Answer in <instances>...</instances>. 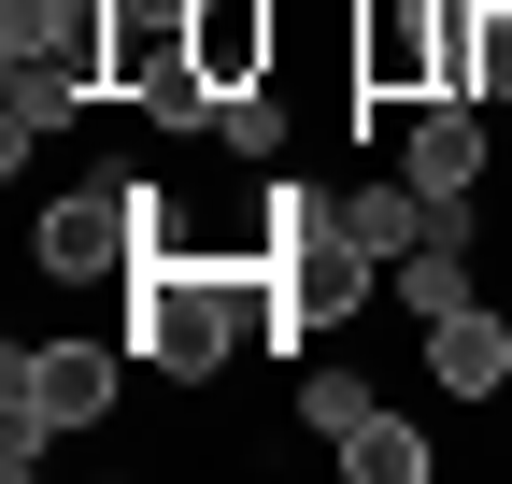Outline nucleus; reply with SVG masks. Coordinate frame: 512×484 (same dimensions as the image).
I'll return each mask as SVG.
<instances>
[{"mask_svg": "<svg viewBox=\"0 0 512 484\" xmlns=\"http://www.w3.org/2000/svg\"><path fill=\"white\" fill-rule=\"evenodd\" d=\"M427 385H456V399H498V385H512V328H498V299H470V314L427 328Z\"/></svg>", "mask_w": 512, "mask_h": 484, "instance_id": "nucleus-8", "label": "nucleus"}, {"mask_svg": "<svg viewBox=\"0 0 512 484\" xmlns=\"http://www.w3.org/2000/svg\"><path fill=\"white\" fill-rule=\"evenodd\" d=\"M299 413L342 442V470H356V484H427V428H413V413H384L356 371H299Z\"/></svg>", "mask_w": 512, "mask_h": 484, "instance_id": "nucleus-3", "label": "nucleus"}, {"mask_svg": "<svg viewBox=\"0 0 512 484\" xmlns=\"http://www.w3.org/2000/svg\"><path fill=\"white\" fill-rule=\"evenodd\" d=\"M399 171H413L441 214H470V200H484V100H427V114H399Z\"/></svg>", "mask_w": 512, "mask_h": 484, "instance_id": "nucleus-5", "label": "nucleus"}, {"mask_svg": "<svg viewBox=\"0 0 512 484\" xmlns=\"http://www.w3.org/2000/svg\"><path fill=\"white\" fill-rule=\"evenodd\" d=\"M128 257H143V200H128V186H57L43 228H29V271H57V285L128 271Z\"/></svg>", "mask_w": 512, "mask_h": 484, "instance_id": "nucleus-4", "label": "nucleus"}, {"mask_svg": "<svg viewBox=\"0 0 512 484\" xmlns=\"http://www.w3.org/2000/svg\"><path fill=\"white\" fill-rule=\"evenodd\" d=\"M441 100V0H370L356 15V143L370 114H427Z\"/></svg>", "mask_w": 512, "mask_h": 484, "instance_id": "nucleus-2", "label": "nucleus"}, {"mask_svg": "<svg viewBox=\"0 0 512 484\" xmlns=\"http://www.w3.org/2000/svg\"><path fill=\"white\" fill-rule=\"evenodd\" d=\"M484 100H512V0H484Z\"/></svg>", "mask_w": 512, "mask_h": 484, "instance_id": "nucleus-11", "label": "nucleus"}, {"mask_svg": "<svg viewBox=\"0 0 512 484\" xmlns=\"http://www.w3.org/2000/svg\"><path fill=\"white\" fill-rule=\"evenodd\" d=\"M185 57H200L214 86H271L285 15H271V0H200V15H185Z\"/></svg>", "mask_w": 512, "mask_h": 484, "instance_id": "nucleus-6", "label": "nucleus"}, {"mask_svg": "<svg viewBox=\"0 0 512 484\" xmlns=\"http://www.w3.org/2000/svg\"><path fill=\"white\" fill-rule=\"evenodd\" d=\"M214 143H228L242 171H285V100H271V86H228V114H214Z\"/></svg>", "mask_w": 512, "mask_h": 484, "instance_id": "nucleus-10", "label": "nucleus"}, {"mask_svg": "<svg viewBox=\"0 0 512 484\" xmlns=\"http://www.w3.org/2000/svg\"><path fill=\"white\" fill-rule=\"evenodd\" d=\"M342 228L370 242V257H384V271H399V257H413V242H427V228H456V214H441V200L413 186V171H384V186H356V200H342Z\"/></svg>", "mask_w": 512, "mask_h": 484, "instance_id": "nucleus-9", "label": "nucleus"}, {"mask_svg": "<svg viewBox=\"0 0 512 484\" xmlns=\"http://www.w3.org/2000/svg\"><path fill=\"white\" fill-rule=\"evenodd\" d=\"M470 228H484V200H470L456 228H427L413 257H399V314H413V328H441V314H470V299H484V271H470Z\"/></svg>", "mask_w": 512, "mask_h": 484, "instance_id": "nucleus-7", "label": "nucleus"}, {"mask_svg": "<svg viewBox=\"0 0 512 484\" xmlns=\"http://www.w3.org/2000/svg\"><path fill=\"white\" fill-rule=\"evenodd\" d=\"M114 385H128V328L114 342H15L0 356V470H43V442H86L100 413H114Z\"/></svg>", "mask_w": 512, "mask_h": 484, "instance_id": "nucleus-1", "label": "nucleus"}]
</instances>
